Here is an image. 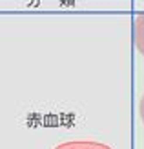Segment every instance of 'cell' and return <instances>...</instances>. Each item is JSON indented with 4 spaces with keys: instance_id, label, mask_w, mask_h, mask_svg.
<instances>
[{
    "instance_id": "6da1fadb",
    "label": "cell",
    "mask_w": 144,
    "mask_h": 149,
    "mask_svg": "<svg viewBox=\"0 0 144 149\" xmlns=\"http://www.w3.org/2000/svg\"><path fill=\"white\" fill-rule=\"evenodd\" d=\"M133 40H135V47L144 56V15H140L133 24Z\"/></svg>"
},
{
    "instance_id": "7a4b0ae2",
    "label": "cell",
    "mask_w": 144,
    "mask_h": 149,
    "mask_svg": "<svg viewBox=\"0 0 144 149\" xmlns=\"http://www.w3.org/2000/svg\"><path fill=\"white\" fill-rule=\"evenodd\" d=\"M60 149H86V144H70V146H62ZM88 149H104L102 146H89Z\"/></svg>"
},
{
    "instance_id": "3957f363",
    "label": "cell",
    "mask_w": 144,
    "mask_h": 149,
    "mask_svg": "<svg viewBox=\"0 0 144 149\" xmlns=\"http://www.w3.org/2000/svg\"><path fill=\"white\" fill-rule=\"evenodd\" d=\"M139 113H140V120H142V124H144V95H142L140 104H139Z\"/></svg>"
}]
</instances>
